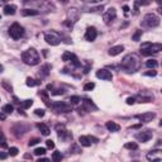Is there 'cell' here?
<instances>
[{
    "instance_id": "obj_1",
    "label": "cell",
    "mask_w": 162,
    "mask_h": 162,
    "mask_svg": "<svg viewBox=\"0 0 162 162\" xmlns=\"http://www.w3.org/2000/svg\"><path fill=\"white\" fill-rule=\"evenodd\" d=\"M141 65H142V62H141V58H139L138 55H136V53H129V55L124 56V58L122 60L121 67L128 73H133L136 71H139Z\"/></svg>"
},
{
    "instance_id": "obj_2",
    "label": "cell",
    "mask_w": 162,
    "mask_h": 162,
    "mask_svg": "<svg viewBox=\"0 0 162 162\" xmlns=\"http://www.w3.org/2000/svg\"><path fill=\"white\" fill-rule=\"evenodd\" d=\"M22 61L26 65H29V66H36L41 62V56L38 51H36L34 48H28L22 53Z\"/></svg>"
},
{
    "instance_id": "obj_3",
    "label": "cell",
    "mask_w": 162,
    "mask_h": 162,
    "mask_svg": "<svg viewBox=\"0 0 162 162\" xmlns=\"http://www.w3.org/2000/svg\"><path fill=\"white\" fill-rule=\"evenodd\" d=\"M162 51V43H142V46H141V52H142V55H152V53H157Z\"/></svg>"
},
{
    "instance_id": "obj_4",
    "label": "cell",
    "mask_w": 162,
    "mask_h": 162,
    "mask_svg": "<svg viewBox=\"0 0 162 162\" xmlns=\"http://www.w3.org/2000/svg\"><path fill=\"white\" fill-rule=\"evenodd\" d=\"M142 26L147 27V28H156V27L160 26V19L156 14L148 13V14L144 15V18L142 20Z\"/></svg>"
},
{
    "instance_id": "obj_5",
    "label": "cell",
    "mask_w": 162,
    "mask_h": 162,
    "mask_svg": "<svg viewBox=\"0 0 162 162\" xmlns=\"http://www.w3.org/2000/svg\"><path fill=\"white\" fill-rule=\"evenodd\" d=\"M24 34V28L22 27L19 23H13L9 27V36L13 39H20Z\"/></svg>"
},
{
    "instance_id": "obj_6",
    "label": "cell",
    "mask_w": 162,
    "mask_h": 162,
    "mask_svg": "<svg viewBox=\"0 0 162 162\" xmlns=\"http://www.w3.org/2000/svg\"><path fill=\"white\" fill-rule=\"evenodd\" d=\"M45 41L51 46H57L62 41V36L60 33H57V32H55V30H51V32H48V33L45 34Z\"/></svg>"
},
{
    "instance_id": "obj_7",
    "label": "cell",
    "mask_w": 162,
    "mask_h": 162,
    "mask_svg": "<svg viewBox=\"0 0 162 162\" xmlns=\"http://www.w3.org/2000/svg\"><path fill=\"white\" fill-rule=\"evenodd\" d=\"M56 132H57L58 138L63 142H67V141H70V139H72V134L66 129L65 124H57L56 125Z\"/></svg>"
},
{
    "instance_id": "obj_8",
    "label": "cell",
    "mask_w": 162,
    "mask_h": 162,
    "mask_svg": "<svg viewBox=\"0 0 162 162\" xmlns=\"http://www.w3.org/2000/svg\"><path fill=\"white\" fill-rule=\"evenodd\" d=\"M51 108L56 113H70L72 110L71 104L63 103V101H56V103H53V104H51Z\"/></svg>"
},
{
    "instance_id": "obj_9",
    "label": "cell",
    "mask_w": 162,
    "mask_h": 162,
    "mask_svg": "<svg viewBox=\"0 0 162 162\" xmlns=\"http://www.w3.org/2000/svg\"><path fill=\"white\" fill-rule=\"evenodd\" d=\"M115 18H117V10L114 8H109L103 14V20L105 24H110L113 20H115Z\"/></svg>"
},
{
    "instance_id": "obj_10",
    "label": "cell",
    "mask_w": 162,
    "mask_h": 162,
    "mask_svg": "<svg viewBox=\"0 0 162 162\" xmlns=\"http://www.w3.org/2000/svg\"><path fill=\"white\" fill-rule=\"evenodd\" d=\"M96 142H99V139L95 137H91V136H80L79 137V143L84 147H90L91 143H96Z\"/></svg>"
},
{
    "instance_id": "obj_11",
    "label": "cell",
    "mask_w": 162,
    "mask_h": 162,
    "mask_svg": "<svg viewBox=\"0 0 162 162\" xmlns=\"http://www.w3.org/2000/svg\"><path fill=\"white\" fill-rule=\"evenodd\" d=\"M152 136H153V133H152V131H149V129H148V131H141V132H138L134 137H136V139H138V141L139 142H148L149 141V139L151 138H152Z\"/></svg>"
},
{
    "instance_id": "obj_12",
    "label": "cell",
    "mask_w": 162,
    "mask_h": 162,
    "mask_svg": "<svg viewBox=\"0 0 162 162\" xmlns=\"http://www.w3.org/2000/svg\"><path fill=\"white\" fill-rule=\"evenodd\" d=\"M96 77L105 80V81H112L113 80V73L110 71H108L106 69H100L96 71Z\"/></svg>"
},
{
    "instance_id": "obj_13",
    "label": "cell",
    "mask_w": 162,
    "mask_h": 162,
    "mask_svg": "<svg viewBox=\"0 0 162 162\" xmlns=\"http://www.w3.org/2000/svg\"><path fill=\"white\" fill-rule=\"evenodd\" d=\"M80 110H85V112H93V110H98V106H96L93 100L90 99H82V109L80 108L79 112Z\"/></svg>"
},
{
    "instance_id": "obj_14",
    "label": "cell",
    "mask_w": 162,
    "mask_h": 162,
    "mask_svg": "<svg viewBox=\"0 0 162 162\" xmlns=\"http://www.w3.org/2000/svg\"><path fill=\"white\" fill-rule=\"evenodd\" d=\"M136 118L138 121H141L142 123H149L156 118V114L148 112V113H143V114H138V115H136Z\"/></svg>"
},
{
    "instance_id": "obj_15",
    "label": "cell",
    "mask_w": 162,
    "mask_h": 162,
    "mask_svg": "<svg viewBox=\"0 0 162 162\" xmlns=\"http://www.w3.org/2000/svg\"><path fill=\"white\" fill-rule=\"evenodd\" d=\"M98 37V30H96L95 27H89L85 32V39L88 42H93L95 41V38Z\"/></svg>"
},
{
    "instance_id": "obj_16",
    "label": "cell",
    "mask_w": 162,
    "mask_h": 162,
    "mask_svg": "<svg viewBox=\"0 0 162 162\" xmlns=\"http://www.w3.org/2000/svg\"><path fill=\"white\" fill-rule=\"evenodd\" d=\"M12 132H13V134H14L17 138H20V137H23V134L27 132V127H23V124L18 123V124H15V125L12 128Z\"/></svg>"
},
{
    "instance_id": "obj_17",
    "label": "cell",
    "mask_w": 162,
    "mask_h": 162,
    "mask_svg": "<svg viewBox=\"0 0 162 162\" xmlns=\"http://www.w3.org/2000/svg\"><path fill=\"white\" fill-rule=\"evenodd\" d=\"M147 160L148 161H161L162 160V151L160 149H156V151H152L147 155Z\"/></svg>"
},
{
    "instance_id": "obj_18",
    "label": "cell",
    "mask_w": 162,
    "mask_h": 162,
    "mask_svg": "<svg viewBox=\"0 0 162 162\" xmlns=\"http://www.w3.org/2000/svg\"><path fill=\"white\" fill-rule=\"evenodd\" d=\"M67 15H69V19H67V20L72 22V23H76V22L79 20L80 13H79V10H77V9H75V8H71V9L69 10Z\"/></svg>"
},
{
    "instance_id": "obj_19",
    "label": "cell",
    "mask_w": 162,
    "mask_h": 162,
    "mask_svg": "<svg viewBox=\"0 0 162 162\" xmlns=\"http://www.w3.org/2000/svg\"><path fill=\"white\" fill-rule=\"evenodd\" d=\"M152 3V0H134V14H138L139 6H147Z\"/></svg>"
},
{
    "instance_id": "obj_20",
    "label": "cell",
    "mask_w": 162,
    "mask_h": 162,
    "mask_svg": "<svg viewBox=\"0 0 162 162\" xmlns=\"http://www.w3.org/2000/svg\"><path fill=\"white\" fill-rule=\"evenodd\" d=\"M3 13L5 15H14L17 13V5H14V4H8V5H5L4 9H3Z\"/></svg>"
},
{
    "instance_id": "obj_21",
    "label": "cell",
    "mask_w": 162,
    "mask_h": 162,
    "mask_svg": "<svg viewBox=\"0 0 162 162\" xmlns=\"http://www.w3.org/2000/svg\"><path fill=\"white\" fill-rule=\"evenodd\" d=\"M49 71H51V65H43V66L39 69V76L43 79V77H47L49 75Z\"/></svg>"
},
{
    "instance_id": "obj_22",
    "label": "cell",
    "mask_w": 162,
    "mask_h": 162,
    "mask_svg": "<svg viewBox=\"0 0 162 162\" xmlns=\"http://www.w3.org/2000/svg\"><path fill=\"white\" fill-rule=\"evenodd\" d=\"M105 127H106V129H108L109 132H118V131L121 129V125L117 124L115 122H106Z\"/></svg>"
},
{
    "instance_id": "obj_23",
    "label": "cell",
    "mask_w": 162,
    "mask_h": 162,
    "mask_svg": "<svg viewBox=\"0 0 162 162\" xmlns=\"http://www.w3.org/2000/svg\"><path fill=\"white\" fill-rule=\"evenodd\" d=\"M124 51V47L123 46H114L109 49V55L110 56H118V55H121V53Z\"/></svg>"
},
{
    "instance_id": "obj_24",
    "label": "cell",
    "mask_w": 162,
    "mask_h": 162,
    "mask_svg": "<svg viewBox=\"0 0 162 162\" xmlns=\"http://www.w3.org/2000/svg\"><path fill=\"white\" fill-rule=\"evenodd\" d=\"M37 128L41 131V133H42L43 136H49V133H51L48 125L45 124V123H38V124H37Z\"/></svg>"
},
{
    "instance_id": "obj_25",
    "label": "cell",
    "mask_w": 162,
    "mask_h": 162,
    "mask_svg": "<svg viewBox=\"0 0 162 162\" xmlns=\"http://www.w3.org/2000/svg\"><path fill=\"white\" fill-rule=\"evenodd\" d=\"M39 10L37 9H23L22 10V15L23 17H32V15H38Z\"/></svg>"
},
{
    "instance_id": "obj_26",
    "label": "cell",
    "mask_w": 162,
    "mask_h": 162,
    "mask_svg": "<svg viewBox=\"0 0 162 162\" xmlns=\"http://www.w3.org/2000/svg\"><path fill=\"white\" fill-rule=\"evenodd\" d=\"M39 96L42 98L43 103H45L47 106H51V103H49V96H48V93L46 90H41L39 91Z\"/></svg>"
},
{
    "instance_id": "obj_27",
    "label": "cell",
    "mask_w": 162,
    "mask_h": 162,
    "mask_svg": "<svg viewBox=\"0 0 162 162\" xmlns=\"http://www.w3.org/2000/svg\"><path fill=\"white\" fill-rule=\"evenodd\" d=\"M75 56H76V55H73V53H71V52L66 51V52H65L63 55H62V61H65V62H69V61H71V60H72Z\"/></svg>"
},
{
    "instance_id": "obj_28",
    "label": "cell",
    "mask_w": 162,
    "mask_h": 162,
    "mask_svg": "<svg viewBox=\"0 0 162 162\" xmlns=\"http://www.w3.org/2000/svg\"><path fill=\"white\" fill-rule=\"evenodd\" d=\"M14 110V106L12 104H5L3 108H2V112H4L5 114H12Z\"/></svg>"
},
{
    "instance_id": "obj_29",
    "label": "cell",
    "mask_w": 162,
    "mask_h": 162,
    "mask_svg": "<svg viewBox=\"0 0 162 162\" xmlns=\"http://www.w3.org/2000/svg\"><path fill=\"white\" fill-rule=\"evenodd\" d=\"M26 84H27V86H30V88H34V86H38V85L41 84V81L34 80V79H32V77H28V79H27V81H26Z\"/></svg>"
},
{
    "instance_id": "obj_30",
    "label": "cell",
    "mask_w": 162,
    "mask_h": 162,
    "mask_svg": "<svg viewBox=\"0 0 162 162\" xmlns=\"http://www.w3.org/2000/svg\"><path fill=\"white\" fill-rule=\"evenodd\" d=\"M47 89H51V90H52V91H51L52 95H63V94H65V90H63V89H53L52 85H48Z\"/></svg>"
},
{
    "instance_id": "obj_31",
    "label": "cell",
    "mask_w": 162,
    "mask_h": 162,
    "mask_svg": "<svg viewBox=\"0 0 162 162\" xmlns=\"http://www.w3.org/2000/svg\"><path fill=\"white\" fill-rule=\"evenodd\" d=\"M32 105H33V100H32V99H28V100H24V101L20 103L22 109H28V108H30Z\"/></svg>"
},
{
    "instance_id": "obj_32",
    "label": "cell",
    "mask_w": 162,
    "mask_h": 162,
    "mask_svg": "<svg viewBox=\"0 0 162 162\" xmlns=\"http://www.w3.org/2000/svg\"><path fill=\"white\" fill-rule=\"evenodd\" d=\"M146 66H147L148 69H152V70H155V69L158 66V62H157L156 60H148V61L146 62Z\"/></svg>"
},
{
    "instance_id": "obj_33",
    "label": "cell",
    "mask_w": 162,
    "mask_h": 162,
    "mask_svg": "<svg viewBox=\"0 0 162 162\" xmlns=\"http://www.w3.org/2000/svg\"><path fill=\"white\" fill-rule=\"evenodd\" d=\"M52 161H55V162H58V161H61L62 158H63V156H62V153L61 152H58V151H56V152H53L52 153Z\"/></svg>"
},
{
    "instance_id": "obj_34",
    "label": "cell",
    "mask_w": 162,
    "mask_h": 162,
    "mask_svg": "<svg viewBox=\"0 0 162 162\" xmlns=\"http://www.w3.org/2000/svg\"><path fill=\"white\" fill-rule=\"evenodd\" d=\"M142 34H143V32H142L141 29H137V30H136V33H134V34L132 36V39H133L134 42H138L139 39H141Z\"/></svg>"
},
{
    "instance_id": "obj_35",
    "label": "cell",
    "mask_w": 162,
    "mask_h": 162,
    "mask_svg": "<svg viewBox=\"0 0 162 162\" xmlns=\"http://www.w3.org/2000/svg\"><path fill=\"white\" fill-rule=\"evenodd\" d=\"M124 148L131 149V151H136V149H138V144L134 143V142H128V143L124 144Z\"/></svg>"
},
{
    "instance_id": "obj_36",
    "label": "cell",
    "mask_w": 162,
    "mask_h": 162,
    "mask_svg": "<svg viewBox=\"0 0 162 162\" xmlns=\"http://www.w3.org/2000/svg\"><path fill=\"white\" fill-rule=\"evenodd\" d=\"M80 101H81V98H80V96H77V95H73V96H71V98H70V104L71 105H77Z\"/></svg>"
},
{
    "instance_id": "obj_37",
    "label": "cell",
    "mask_w": 162,
    "mask_h": 162,
    "mask_svg": "<svg viewBox=\"0 0 162 162\" xmlns=\"http://www.w3.org/2000/svg\"><path fill=\"white\" fill-rule=\"evenodd\" d=\"M137 99H138V101L139 103H149L151 100H152V98L151 96H142V95H139V96H137Z\"/></svg>"
},
{
    "instance_id": "obj_38",
    "label": "cell",
    "mask_w": 162,
    "mask_h": 162,
    "mask_svg": "<svg viewBox=\"0 0 162 162\" xmlns=\"http://www.w3.org/2000/svg\"><path fill=\"white\" fill-rule=\"evenodd\" d=\"M46 153V148H43V147H38L34 149V155L36 156H43Z\"/></svg>"
},
{
    "instance_id": "obj_39",
    "label": "cell",
    "mask_w": 162,
    "mask_h": 162,
    "mask_svg": "<svg viewBox=\"0 0 162 162\" xmlns=\"http://www.w3.org/2000/svg\"><path fill=\"white\" fill-rule=\"evenodd\" d=\"M2 86H3V88H4L6 91H13L12 85H10V84H8V81H6V80H4V81L2 82Z\"/></svg>"
},
{
    "instance_id": "obj_40",
    "label": "cell",
    "mask_w": 162,
    "mask_h": 162,
    "mask_svg": "<svg viewBox=\"0 0 162 162\" xmlns=\"http://www.w3.org/2000/svg\"><path fill=\"white\" fill-rule=\"evenodd\" d=\"M94 88H95V84H94V82H88V84L84 86V90H85V91H91Z\"/></svg>"
},
{
    "instance_id": "obj_41",
    "label": "cell",
    "mask_w": 162,
    "mask_h": 162,
    "mask_svg": "<svg viewBox=\"0 0 162 162\" xmlns=\"http://www.w3.org/2000/svg\"><path fill=\"white\" fill-rule=\"evenodd\" d=\"M18 152H19V149H18L17 147H10V148H9V155H10V156L14 157V156L18 155Z\"/></svg>"
},
{
    "instance_id": "obj_42",
    "label": "cell",
    "mask_w": 162,
    "mask_h": 162,
    "mask_svg": "<svg viewBox=\"0 0 162 162\" xmlns=\"http://www.w3.org/2000/svg\"><path fill=\"white\" fill-rule=\"evenodd\" d=\"M38 142H41V141H39V138H32L28 144H29V146H34V144H37Z\"/></svg>"
},
{
    "instance_id": "obj_43",
    "label": "cell",
    "mask_w": 162,
    "mask_h": 162,
    "mask_svg": "<svg viewBox=\"0 0 162 162\" xmlns=\"http://www.w3.org/2000/svg\"><path fill=\"white\" fill-rule=\"evenodd\" d=\"M143 75H144V76H156L157 72H156L155 70H152V71H147V72H144Z\"/></svg>"
},
{
    "instance_id": "obj_44",
    "label": "cell",
    "mask_w": 162,
    "mask_h": 162,
    "mask_svg": "<svg viewBox=\"0 0 162 162\" xmlns=\"http://www.w3.org/2000/svg\"><path fill=\"white\" fill-rule=\"evenodd\" d=\"M34 114L38 115V117H43V115H45V110H43V109H36Z\"/></svg>"
},
{
    "instance_id": "obj_45",
    "label": "cell",
    "mask_w": 162,
    "mask_h": 162,
    "mask_svg": "<svg viewBox=\"0 0 162 162\" xmlns=\"http://www.w3.org/2000/svg\"><path fill=\"white\" fill-rule=\"evenodd\" d=\"M70 151H71V149H70ZM72 151H73L75 153H80V152H81V151H80V148H79V146H77V144H72ZM72 151H71V152H72Z\"/></svg>"
},
{
    "instance_id": "obj_46",
    "label": "cell",
    "mask_w": 162,
    "mask_h": 162,
    "mask_svg": "<svg viewBox=\"0 0 162 162\" xmlns=\"http://www.w3.org/2000/svg\"><path fill=\"white\" fill-rule=\"evenodd\" d=\"M46 144H47V147H48V148H51V149L55 148V143H53V141H51V139L46 141Z\"/></svg>"
},
{
    "instance_id": "obj_47",
    "label": "cell",
    "mask_w": 162,
    "mask_h": 162,
    "mask_svg": "<svg viewBox=\"0 0 162 162\" xmlns=\"http://www.w3.org/2000/svg\"><path fill=\"white\" fill-rule=\"evenodd\" d=\"M136 103V98H128L127 99V104L128 105H133Z\"/></svg>"
},
{
    "instance_id": "obj_48",
    "label": "cell",
    "mask_w": 162,
    "mask_h": 162,
    "mask_svg": "<svg viewBox=\"0 0 162 162\" xmlns=\"http://www.w3.org/2000/svg\"><path fill=\"white\" fill-rule=\"evenodd\" d=\"M123 10H124V14L128 15V13H129V6H128V5H124V6H123Z\"/></svg>"
},
{
    "instance_id": "obj_49",
    "label": "cell",
    "mask_w": 162,
    "mask_h": 162,
    "mask_svg": "<svg viewBox=\"0 0 162 162\" xmlns=\"http://www.w3.org/2000/svg\"><path fill=\"white\" fill-rule=\"evenodd\" d=\"M0 158H2V160H5V158H6V155H5L4 152H2V153H0Z\"/></svg>"
},
{
    "instance_id": "obj_50",
    "label": "cell",
    "mask_w": 162,
    "mask_h": 162,
    "mask_svg": "<svg viewBox=\"0 0 162 162\" xmlns=\"http://www.w3.org/2000/svg\"><path fill=\"white\" fill-rule=\"evenodd\" d=\"M0 118H2V121H5V113L2 112V115H0Z\"/></svg>"
},
{
    "instance_id": "obj_51",
    "label": "cell",
    "mask_w": 162,
    "mask_h": 162,
    "mask_svg": "<svg viewBox=\"0 0 162 162\" xmlns=\"http://www.w3.org/2000/svg\"><path fill=\"white\" fill-rule=\"evenodd\" d=\"M157 12H158V14H161V15H162V6H160V8L157 9Z\"/></svg>"
},
{
    "instance_id": "obj_52",
    "label": "cell",
    "mask_w": 162,
    "mask_h": 162,
    "mask_svg": "<svg viewBox=\"0 0 162 162\" xmlns=\"http://www.w3.org/2000/svg\"><path fill=\"white\" fill-rule=\"evenodd\" d=\"M155 2H156L158 5H162V0H155Z\"/></svg>"
},
{
    "instance_id": "obj_53",
    "label": "cell",
    "mask_w": 162,
    "mask_h": 162,
    "mask_svg": "<svg viewBox=\"0 0 162 162\" xmlns=\"http://www.w3.org/2000/svg\"><path fill=\"white\" fill-rule=\"evenodd\" d=\"M38 161H39V162H41V161H48V158H41V157H39Z\"/></svg>"
},
{
    "instance_id": "obj_54",
    "label": "cell",
    "mask_w": 162,
    "mask_h": 162,
    "mask_svg": "<svg viewBox=\"0 0 162 162\" xmlns=\"http://www.w3.org/2000/svg\"><path fill=\"white\" fill-rule=\"evenodd\" d=\"M84 2H88V3H91V2H98V0H84Z\"/></svg>"
},
{
    "instance_id": "obj_55",
    "label": "cell",
    "mask_w": 162,
    "mask_h": 162,
    "mask_svg": "<svg viewBox=\"0 0 162 162\" xmlns=\"http://www.w3.org/2000/svg\"><path fill=\"white\" fill-rule=\"evenodd\" d=\"M24 157H26V158H30V160H32V156H29V155H26Z\"/></svg>"
},
{
    "instance_id": "obj_56",
    "label": "cell",
    "mask_w": 162,
    "mask_h": 162,
    "mask_svg": "<svg viewBox=\"0 0 162 162\" xmlns=\"http://www.w3.org/2000/svg\"><path fill=\"white\" fill-rule=\"evenodd\" d=\"M160 125H161V127H162V119H161V122H160Z\"/></svg>"
}]
</instances>
